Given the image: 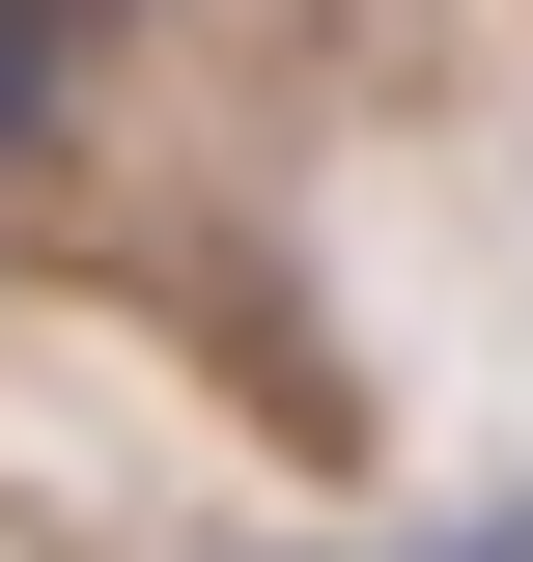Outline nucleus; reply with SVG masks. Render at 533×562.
Listing matches in <instances>:
<instances>
[{
    "mask_svg": "<svg viewBox=\"0 0 533 562\" xmlns=\"http://www.w3.org/2000/svg\"><path fill=\"white\" fill-rule=\"evenodd\" d=\"M57 85H84V0H0V169L57 140Z\"/></svg>",
    "mask_w": 533,
    "mask_h": 562,
    "instance_id": "1",
    "label": "nucleus"
}]
</instances>
